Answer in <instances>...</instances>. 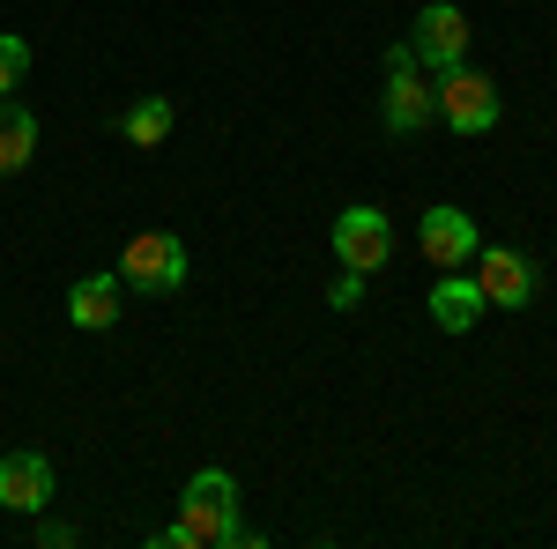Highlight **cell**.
Wrapping results in <instances>:
<instances>
[{
	"mask_svg": "<svg viewBox=\"0 0 557 549\" xmlns=\"http://www.w3.org/2000/svg\"><path fill=\"white\" fill-rule=\"evenodd\" d=\"M157 542H172V549H238V542H253L246 520H238V483H231L223 467H201V475L186 483V498H178V520L157 535Z\"/></svg>",
	"mask_w": 557,
	"mask_h": 549,
	"instance_id": "cell-1",
	"label": "cell"
},
{
	"mask_svg": "<svg viewBox=\"0 0 557 549\" xmlns=\"http://www.w3.org/2000/svg\"><path fill=\"white\" fill-rule=\"evenodd\" d=\"M438 120L454 134H491L498 127V83L483 75V67H469V60H454V67H438Z\"/></svg>",
	"mask_w": 557,
	"mask_h": 549,
	"instance_id": "cell-2",
	"label": "cell"
},
{
	"mask_svg": "<svg viewBox=\"0 0 557 549\" xmlns=\"http://www.w3.org/2000/svg\"><path fill=\"white\" fill-rule=\"evenodd\" d=\"M178 283H186V246H178V230H141V238H127V253H120V290L172 297Z\"/></svg>",
	"mask_w": 557,
	"mask_h": 549,
	"instance_id": "cell-3",
	"label": "cell"
},
{
	"mask_svg": "<svg viewBox=\"0 0 557 549\" xmlns=\"http://www.w3.org/2000/svg\"><path fill=\"white\" fill-rule=\"evenodd\" d=\"M535 260L513 253V246H475V290L483 304H498V312H528L535 304Z\"/></svg>",
	"mask_w": 557,
	"mask_h": 549,
	"instance_id": "cell-4",
	"label": "cell"
},
{
	"mask_svg": "<svg viewBox=\"0 0 557 549\" xmlns=\"http://www.w3.org/2000/svg\"><path fill=\"white\" fill-rule=\"evenodd\" d=\"M335 260H343V267H357V275L386 267V260H394V223H386L372 201L343 209V215H335Z\"/></svg>",
	"mask_w": 557,
	"mask_h": 549,
	"instance_id": "cell-5",
	"label": "cell"
},
{
	"mask_svg": "<svg viewBox=\"0 0 557 549\" xmlns=\"http://www.w3.org/2000/svg\"><path fill=\"white\" fill-rule=\"evenodd\" d=\"M409 52H417V67H454V60H469V15H461L454 0H431V8H417Z\"/></svg>",
	"mask_w": 557,
	"mask_h": 549,
	"instance_id": "cell-6",
	"label": "cell"
},
{
	"mask_svg": "<svg viewBox=\"0 0 557 549\" xmlns=\"http://www.w3.org/2000/svg\"><path fill=\"white\" fill-rule=\"evenodd\" d=\"M417 246H424V260L438 267V275H446V267H469V260H475V223L461 209L438 201V209L417 215Z\"/></svg>",
	"mask_w": 557,
	"mask_h": 549,
	"instance_id": "cell-7",
	"label": "cell"
},
{
	"mask_svg": "<svg viewBox=\"0 0 557 549\" xmlns=\"http://www.w3.org/2000/svg\"><path fill=\"white\" fill-rule=\"evenodd\" d=\"M380 120H386L394 134H424L431 120H438V97H431V83H417V60H401V67H386Z\"/></svg>",
	"mask_w": 557,
	"mask_h": 549,
	"instance_id": "cell-8",
	"label": "cell"
},
{
	"mask_svg": "<svg viewBox=\"0 0 557 549\" xmlns=\"http://www.w3.org/2000/svg\"><path fill=\"white\" fill-rule=\"evenodd\" d=\"M0 506L8 512H45L52 506V461H45L38 446L0 453Z\"/></svg>",
	"mask_w": 557,
	"mask_h": 549,
	"instance_id": "cell-9",
	"label": "cell"
},
{
	"mask_svg": "<svg viewBox=\"0 0 557 549\" xmlns=\"http://www.w3.org/2000/svg\"><path fill=\"white\" fill-rule=\"evenodd\" d=\"M431 320H438L446 335H469L475 320H483V290H475V275L446 267V275H438V290H431Z\"/></svg>",
	"mask_w": 557,
	"mask_h": 549,
	"instance_id": "cell-10",
	"label": "cell"
},
{
	"mask_svg": "<svg viewBox=\"0 0 557 549\" xmlns=\"http://www.w3.org/2000/svg\"><path fill=\"white\" fill-rule=\"evenodd\" d=\"M67 320H75L83 335H104V327L120 320V275H83V283L67 290Z\"/></svg>",
	"mask_w": 557,
	"mask_h": 549,
	"instance_id": "cell-11",
	"label": "cell"
},
{
	"mask_svg": "<svg viewBox=\"0 0 557 549\" xmlns=\"http://www.w3.org/2000/svg\"><path fill=\"white\" fill-rule=\"evenodd\" d=\"M38 157V112H23L15 97H0V178Z\"/></svg>",
	"mask_w": 557,
	"mask_h": 549,
	"instance_id": "cell-12",
	"label": "cell"
},
{
	"mask_svg": "<svg viewBox=\"0 0 557 549\" xmlns=\"http://www.w3.org/2000/svg\"><path fill=\"white\" fill-rule=\"evenodd\" d=\"M120 134H127L134 149H157V141L172 134V97H134L127 120H120Z\"/></svg>",
	"mask_w": 557,
	"mask_h": 549,
	"instance_id": "cell-13",
	"label": "cell"
},
{
	"mask_svg": "<svg viewBox=\"0 0 557 549\" xmlns=\"http://www.w3.org/2000/svg\"><path fill=\"white\" fill-rule=\"evenodd\" d=\"M23 75H30V45L0 30V97H15V83H23Z\"/></svg>",
	"mask_w": 557,
	"mask_h": 549,
	"instance_id": "cell-14",
	"label": "cell"
},
{
	"mask_svg": "<svg viewBox=\"0 0 557 549\" xmlns=\"http://www.w3.org/2000/svg\"><path fill=\"white\" fill-rule=\"evenodd\" d=\"M357 297H364V275H357V267H343V275H335V290H327V304H335V312H349Z\"/></svg>",
	"mask_w": 557,
	"mask_h": 549,
	"instance_id": "cell-15",
	"label": "cell"
}]
</instances>
